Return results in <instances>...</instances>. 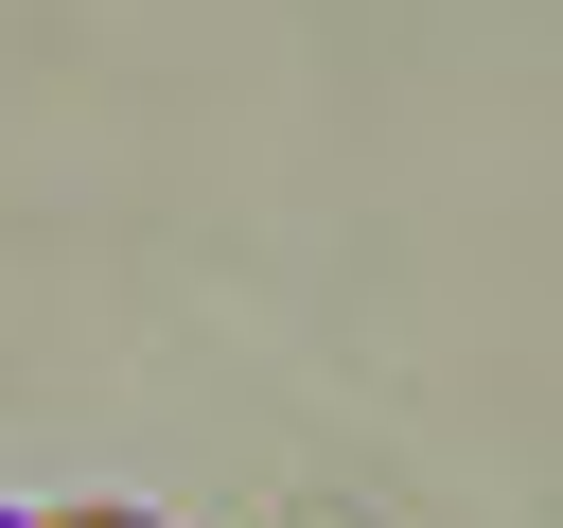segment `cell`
Masks as SVG:
<instances>
[{
	"label": "cell",
	"instance_id": "2",
	"mask_svg": "<svg viewBox=\"0 0 563 528\" xmlns=\"http://www.w3.org/2000/svg\"><path fill=\"white\" fill-rule=\"evenodd\" d=\"M0 528H18V510H0Z\"/></svg>",
	"mask_w": 563,
	"mask_h": 528
},
{
	"label": "cell",
	"instance_id": "1",
	"mask_svg": "<svg viewBox=\"0 0 563 528\" xmlns=\"http://www.w3.org/2000/svg\"><path fill=\"white\" fill-rule=\"evenodd\" d=\"M53 528H158V510H53Z\"/></svg>",
	"mask_w": 563,
	"mask_h": 528
}]
</instances>
